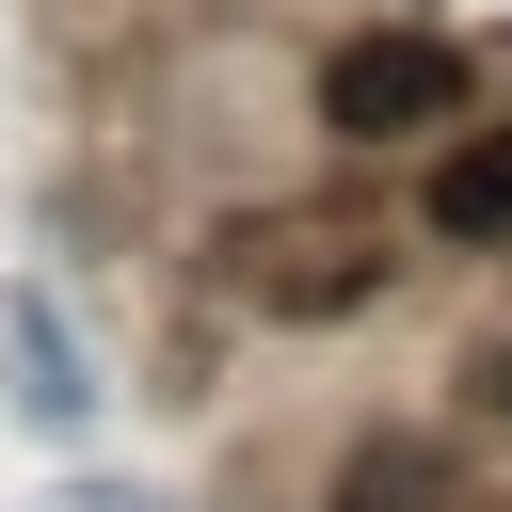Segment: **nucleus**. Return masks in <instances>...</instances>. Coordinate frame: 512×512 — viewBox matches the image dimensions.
<instances>
[{"instance_id":"nucleus-1","label":"nucleus","mask_w":512,"mask_h":512,"mask_svg":"<svg viewBox=\"0 0 512 512\" xmlns=\"http://www.w3.org/2000/svg\"><path fill=\"white\" fill-rule=\"evenodd\" d=\"M384 224L368 208H256V224H224V288L256 304V320H352V304H384Z\"/></svg>"},{"instance_id":"nucleus-2","label":"nucleus","mask_w":512,"mask_h":512,"mask_svg":"<svg viewBox=\"0 0 512 512\" xmlns=\"http://www.w3.org/2000/svg\"><path fill=\"white\" fill-rule=\"evenodd\" d=\"M464 48L448 32H352L336 64H320V128L336 144H432V128H464Z\"/></svg>"},{"instance_id":"nucleus-3","label":"nucleus","mask_w":512,"mask_h":512,"mask_svg":"<svg viewBox=\"0 0 512 512\" xmlns=\"http://www.w3.org/2000/svg\"><path fill=\"white\" fill-rule=\"evenodd\" d=\"M0 368H16V416L32 432H96V352L48 288H0Z\"/></svg>"},{"instance_id":"nucleus-4","label":"nucleus","mask_w":512,"mask_h":512,"mask_svg":"<svg viewBox=\"0 0 512 512\" xmlns=\"http://www.w3.org/2000/svg\"><path fill=\"white\" fill-rule=\"evenodd\" d=\"M432 240H512V128H464L448 160H432Z\"/></svg>"},{"instance_id":"nucleus-5","label":"nucleus","mask_w":512,"mask_h":512,"mask_svg":"<svg viewBox=\"0 0 512 512\" xmlns=\"http://www.w3.org/2000/svg\"><path fill=\"white\" fill-rule=\"evenodd\" d=\"M432 496H448V448L432 432H368L336 464V512H432Z\"/></svg>"},{"instance_id":"nucleus-6","label":"nucleus","mask_w":512,"mask_h":512,"mask_svg":"<svg viewBox=\"0 0 512 512\" xmlns=\"http://www.w3.org/2000/svg\"><path fill=\"white\" fill-rule=\"evenodd\" d=\"M48 512H176V496H144V480H80V496H48Z\"/></svg>"},{"instance_id":"nucleus-7","label":"nucleus","mask_w":512,"mask_h":512,"mask_svg":"<svg viewBox=\"0 0 512 512\" xmlns=\"http://www.w3.org/2000/svg\"><path fill=\"white\" fill-rule=\"evenodd\" d=\"M480 416H512V336H496V352H480Z\"/></svg>"}]
</instances>
